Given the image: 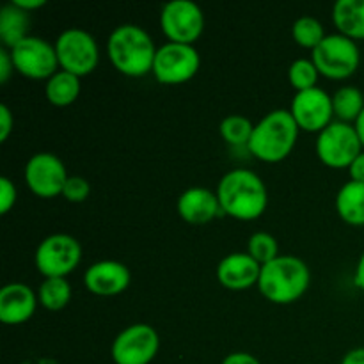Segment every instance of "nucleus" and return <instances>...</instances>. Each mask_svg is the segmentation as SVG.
<instances>
[{
	"instance_id": "1",
	"label": "nucleus",
	"mask_w": 364,
	"mask_h": 364,
	"mask_svg": "<svg viewBox=\"0 0 364 364\" xmlns=\"http://www.w3.org/2000/svg\"><path fill=\"white\" fill-rule=\"evenodd\" d=\"M224 213L238 220H255L269 205V191L262 178L249 169H231L215 191Z\"/></svg>"
},
{
	"instance_id": "2",
	"label": "nucleus",
	"mask_w": 364,
	"mask_h": 364,
	"mask_svg": "<svg viewBox=\"0 0 364 364\" xmlns=\"http://www.w3.org/2000/svg\"><path fill=\"white\" fill-rule=\"evenodd\" d=\"M156 50L149 32L135 23L119 25L107 39L109 60L127 77H144L153 71Z\"/></svg>"
},
{
	"instance_id": "3",
	"label": "nucleus",
	"mask_w": 364,
	"mask_h": 364,
	"mask_svg": "<svg viewBox=\"0 0 364 364\" xmlns=\"http://www.w3.org/2000/svg\"><path fill=\"white\" fill-rule=\"evenodd\" d=\"M311 283V272L304 259L294 255H279L262 265L258 288L267 301L274 304H291L299 301Z\"/></svg>"
},
{
	"instance_id": "4",
	"label": "nucleus",
	"mask_w": 364,
	"mask_h": 364,
	"mask_svg": "<svg viewBox=\"0 0 364 364\" xmlns=\"http://www.w3.org/2000/svg\"><path fill=\"white\" fill-rule=\"evenodd\" d=\"M299 130L301 128L295 123L290 110H270L255 124V132H252L247 148L256 159L263 162H281L294 149Z\"/></svg>"
},
{
	"instance_id": "5",
	"label": "nucleus",
	"mask_w": 364,
	"mask_h": 364,
	"mask_svg": "<svg viewBox=\"0 0 364 364\" xmlns=\"http://www.w3.org/2000/svg\"><path fill=\"white\" fill-rule=\"evenodd\" d=\"M320 75L333 80H343L352 77L361 64V50L354 39L340 34H327L323 41L311 52Z\"/></svg>"
},
{
	"instance_id": "6",
	"label": "nucleus",
	"mask_w": 364,
	"mask_h": 364,
	"mask_svg": "<svg viewBox=\"0 0 364 364\" xmlns=\"http://www.w3.org/2000/svg\"><path fill=\"white\" fill-rule=\"evenodd\" d=\"M53 45H55L60 70L70 71L77 77L91 73L100 60L98 43H96L95 36L85 28H64L57 36V41Z\"/></svg>"
},
{
	"instance_id": "7",
	"label": "nucleus",
	"mask_w": 364,
	"mask_h": 364,
	"mask_svg": "<svg viewBox=\"0 0 364 364\" xmlns=\"http://www.w3.org/2000/svg\"><path fill=\"white\" fill-rule=\"evenodd\" d=\"M315 149L318 159L326 166L334 167V169H341V167L348 169V166L364 148L354 124L336 119L320 132Z\"/></svg>"
},
{
	"instance_id": "8",
	"label": "nucleus",
	"mask_w": 364,
	"mask_h": 364,
	"mask_svg": "<svg viewBox=\"0 0 364 364\" xmlns=\"http://www.w3.org/2000/svg\"><path fill=\"white\" fill-rule=\"evenodd\" d=\"M82 258L80 242L68 233H53L43 238L36 249V269L45 277H66Z\"/></svg>"
},
{
	"instance_id": "9",
	"label": "nucleus",
	"mask_w": 364,
	"mask_h": 364,
	"mask_svg": "<svg viewBox=\"0 0 364 364\" xmlns=\"http://www.w3.org/2000/svg\"><path fill=\"white\" fill-rule=\"evenodd\" d=\"M199 66L201 55L194 45L169 41L156 50L151 73L162 84L176 85L191 80L199 71Z\"/></svg>"
},
{
	"instance_id": "10",
	"label": "nucleus",
	"mask_w": 364,
	"mask_h": 364,
	"mask_svg": "<svg viewBox=\"0 0 364 364\" xmlns=\"http://www.w3.org/2000/svg\"><path fill=\"white\" fill-rule=\"evenodd\" d=\"M160 336L149 323H132L124 327L110 347L116 364H149L156 358Z\"/></svg>"
},
{
	"instance_id": "11",
	"label": "nucleus",
	"mask_w": 364,
	"mask_h": 364,
	"mask_svg": "<svg viewBox=\"0 0 364 364\" xmlns=\"http://www.w3.org/2000/svg\"><path fill=\"white\" fill-rule=\"evenodd\" d=\"M160 27L169 41L192 45L205 31V14L194 0H171L160 11Z\"/></svg>"
},
{
	"instance_id": "12",
	"label": "nucleus",
	"mask_w": 364,
	"mask_h": 364,
	"mask_svg": "<svg viewBox=\"0 0 364 364\" xmlns=\"http://www.w3.org/2000/svg\"><path fill=\"white\" fill-rule=\"evenodd\" d=\"M14 70L27 78L48 80L55 71H59V59H57L55 45L38 36H28L23 41L11 48Z\"/></svg>"
},
{
	"instance_id": "13",
	"label": "nucleus",
	"mask_w": 364,
	"mask_h": 364,
	"mask_svg": "<svg viewBox=\"0 0 364 364\" xmlns=\"http://www.w3.org/2000/svg\"><path fill=\"white\" fill-rule=\"evenodd\" d=\"M25 183L39 198H55L63 194L66 180L70 178L66 166L55 153L41 151L32 155L25 164Z\"/></svg>"
},
{
	"instance_id": "14",
	"label": "nucleus",
	"mask_w": 364,
	"mask_h": 364,
	"mask_svg": "<svg viewBox=\"0 0 364 364\" xmlns=\"http://www.w3.org/2000/svg\"><path fill=\"white\" fill-rule=\"evenodd\" d=\"M290 112L301 130L320 134L327 124L333 123V96L318 85L299 91L291 100Z\"/></svg>"
},
{
	"instance_id": "15",
	"label": "nucleus",
	"mask_w": 364,
	"mask_h": 364,
	"mask_svg": "<svg viewBox=\"0 0 364 364\" xmlns=\"http://www.w3.org/2000/svg\"><path fill=\"white\" fill-rule=\"evenodd\" d=\"M130 269L116 259H100L89 265L84 274L85 288L100 297L119 295L130 287Z\"/></svg>"
},
{
	"instance_id": "16",
	"label": "nucleus",
	"mask_w": 364,
	"mask_h": 364,
	"mask_svg": "<svg viewBox=\"0 0 364 364\" xmlns=\"http://www.w3.org/2000/svg\"><path fill=\"white\" fill-rule=\"evenodd\" d=\"M262 265L249 252H231L217 265V279L224 288L233 291L258 287Z\"/></svg>"
},
{
	"instance_id": "17",
	"label": "nucleus",
	"mask_w": 364,
	"mask_h": 364,
	"mask_svg": "<svg viewBox=\"0 0 364 364\" xmlns=\"http://www.w3.org/2000/svg\"><path fill=\"white\" fill-rule=\"evenodd\" d=\"M38 295L25 283H7L0 290V320L7 326H18L32 318L38 306Z\"/></svg>"
},
{
	"instance_id": "18",
	"label": "nucleus",
	"mask_w": 364,
	"mask_h": 364,
	"mask_svg": "<svg viewBox=\"0 0 364 364\" xmlns=\"http://www.w3.org/2000/svg\"><path fill=\"white\" fill-rule=\"evenodd\" d=\"M176 210L188 224H206L223 212L217 194L206 187H191L181 192Z\"/></svg>"
},
{
	"instance_id": "19",
	"label": "nucleus",
	"mask_w": 364,
	"mask_h": 364,
	"mask_svg": "<svg viewBox=\"0 0 364 364\" xmlns=\"http://www.w3.org/2000/svg\"><path fill=\"white\" fill-rule=\"evenodd\" d=\"M31 13L18 7L14 2L6 4L0 9V41L4 48H14L20 41L28 38Z\"/></svg>"
},
{
	"instance_id": "20",
	"label": "nucleus",
	"mask_w": 364,
	"mask_h": 364,
	"mask_svg": "<svg viewBox=\"0 0 364 364\" xmlns=\"http://www.w3.org/2000/svg\"><path fill=\"white\" fill-rule=\"evenodd\" d=\"M333 21L338 32L350 39H364V0H336Z\"/></svg>"
},
{
	"instance_id": "21",
	"label": "nucleus",
	"mask_w": 364,
	"mask_h": 364,
	"mask_svg": "<svg viewBox=\"0 0 364 364\" xmlns=\"http://www.w3.org/2000/svg\"><path fill=\"white\" fill-rule=\"evenodd\" d=\"M336 212L350 226H364V183L348 180L336 194Z\"/></svg>"
},
{
	"instance_id": "22",
	"label": "nucleus",
	"mask_w": 364,
	"mask_h": 364,
	"mask_svg": "<svg viewBox=\"0 0 364 364\" xmlns=\"http://www.w3.org/2000/svg\"><path fill=\"white\" fill-rule=\"evenodd\" d=\"M45 95L52 105L68 107L80 95V77L70 71L59 70L46 80Z\"/></svg>"
},
{
	"instance_id": "23",
	"label": "nucleus",
	"mask_w": 364,
	"mask_h": 364,
	"mask_svg": "<svg viewBox=\"0 0 364 364\" xmlns=\"http://www.w3.org/2000/svg\"><path fill=\"white\" fill-rule=\"evenodd\" d=\"M333 110L338 121L355 123L364 110V95L355 85H343L333 95Z\"/></svg>"
},
{
	"instance_id": "24",
	"label": "nucleus",
	"mask_w": 364,
	"mask_h": 364,
	"mask_svg": "<svg viewBox=\"0 0 364 364\" xmlns=\"http://www.w3.org/2000/svg\"><path fill=\"white\" fill-rule=\"evenodd\" d=\"M38 301L48 311H59L71 301V284L66 277H45L39 284Z\"/></svg>"
},
{
	"instance_id": "25",
	"label": "nucleus",
	"mask_w": 364,
	"mask_h": 364,
	"mask_svg": "<svg viewBox=\"0 0 364 364\" xmlns=\"http://www.w3.org/2000/svg\"><path fill=\"white\" fill-rule=\"evenodd\" d=\"M219 132L228 144L247 146L252 137V132H255V124L242 114H231L220 121Z\"/></svg>"
},
{
	"instance_id": "26",
	"label": "nucleus",
	"mask_w": 364,
	"mask_h": 364,
	"mask_svg": "<svg viewBox=\"0 0 364 364\" xmlns=\"http://www.w3.org/2000/svg\"><path fill=\"white\" fill-rule=\"evenodd\" d=\"M291 36H294L295 43L302 48L313 50L323 41L326 38V31H323V25L320 23L318 18L315 16H301L294 21L291 25Z\"/></svg>"
},
{
	"instance_id": "27",
	"label": "nucleus",
	"mask_w": 364,
	"mask_h": 364,
	"mask_svg": "<svg viewBox=\"0 0 364 364\" xmlns=\"http://www.w3.org/2000/svg\"><path fill=\"white\" fill-rule=\"evenodd\" d=\"M247 252L259 265H267V263H270L279 256V245H277V240L270 233L256 231L249 238Z\"/></svg>"
},
{
	"instance_id": "28",
	"label": "nucleus",
	"mask_w": 364,
	"mask_h": 364,
	"mask_svg": "<svg viewBox=\"0 0 364 364\" xmlns=\"http://www.w3.org/2000/svg\"><path fill=\"white\" fill-rule=\"evenodd\" d=\"M318 75V70L311 59H295L288 68V80L297 92L316 87Z\"/></svg>"
},
{
	"instance_id": "29",
	"label": "nucleus",
	"mask_w": 364,
	"mask_h": 364,
	"mask_svg": "<svg viewBox=\"0 0 364 364\" xmlns=\"http://www.w3.org/2000/svg\"><path fill=\"white\" fill-rule=\"evenodd\" d=\"M91 194V185L85 180L84 176H78V174H71L66 180L63 188L64 199L70 203H84L85 199Z\"/></svg>"
},
{
	"instance_id": "30",
	"label": "nucleus",
	"mask_w": 364,
	"mask_h": 364,
	"mask_svg": "<svg viewBox=\"0 0 364 364\" xmlns=\"http://www.w3.org/2000/svg\"><path fill=\"white\" fill-rule=\"evenodd\" d=\"M16 187L7 176L0 178V213H7L16 203Z\"/></svg>"
},
{
	"instance_id": "31",
	"label": "nucleus",
	"mask_w": 364,
	"mask_h": 364,
	"mask_svg": "<svg viewBox=\"0 0 364 364\" xmlns=\"http://www.w3.org/2000/svg\"><path fill=\"white\" fill-rule=\"evenodd\" d=\"M14 128V116L6 103L0 105V142H6L9 139L11 132Z\"/></svg>"
},
{
	"instance_id": "32",
	"label": "nucleus",
	"mask_w": 364,
	"mask_h": 364,
	"mask_svg": "<svg viewBox=\"0 0 364 364\" xmlns=\"http://www.w3.org/2000/svg\"><path fill=\"white\" fill-rule=\"evenodd\" d=\"M14 71V63L13 57H11V50L9 48H0V82L6 84L9 80V77L13 75Z\"/></svg>"
},
{
	"instance_id": "33",
	"label": "nucleus",
	"mask_w": 364,
	"mask_h": 364,
	"mask_svg": "<svg viewBox=\"0 0 364 364\" xmlns=\"http://www.w3.org/2000/svg\"><path fill=\"white\" fill-rule=\"evenodd\" d=\"M348 174H350V180L364 183V149L354 159V162L348 166Z\"/></svg>"
},
{
	"instance_id": "34",
	"label": "nucleus",
	"mask_w": 364,
	"mask_h": 364,
	"mask_svg": "<svg viewBox=\"0 0 364 364\" xmlns=\"http://www.w3.org/2000/svg\"><path fill=\"white\" fill-rule=\"evenodd\" d=\"M223 364H262L249 352H233L223 359Z\"/></svg>"
},
{
	"instance_id": "35",
	"label": "nucleus",
	"mask_w": 364,
	"mask_h": 364,
	"mask_svg": "<svg viewBox=\"0 0 364 364\" xmlns=\"http://www.w3.org/2000/svg\"><path fill=\"white\" fill-rule=\"evenodd\" d=\"M341 364H364V347L348 350L341 359Z\"/></svg>"
},
{
	"instance_id": "36",
	"label": "nucleus",
	"mask_w": 364,
	"mask_h": 364,
	"mask_svg": "<svg viewBox=\"0 0 364 364\" xmlns=\"http://www.w3.org/2000/svg\"><path fill=\"white\" fill-rule=\"evenodd\" d=\"M11 2H14L18 7H21L23 11H27V13L39 9V7H43L46 4L45 0H11Z\"/></svg>"
},
{
	"instance_id": "37",
	"label": "nucleus",
	"mask_w": 364,
	"mask_h": 364,
	"mask_svg": "<svg viewBox=\"0 0 364 364\" xmlns=\"http://www.w3.org/2000/svg\"><path fill=\"white\" fill-rule=\"evenodd\" d=\"M354 279H355V284H358L359 290L364 291V251H363V255L359 256L358 265H355Z\"/></svg>"
},
{
	"instance_id": "38",
	"label": "nucleus",
	"mask_w": 364,
	"mask_h": 364,
	"mask_svg": "<svg viewBox=\"0 0 364 364\" xmlns=\"http://www.w3.org/2000/svg\"><path fill=\"white\" fill-rule=\"evenodd\" d=\"M354 127H355V132H358L359 139H361V144L364 148V110L361 112V116L358 117V121L354 123Z\"/></svg>"
}]
</instances>
